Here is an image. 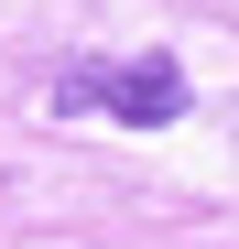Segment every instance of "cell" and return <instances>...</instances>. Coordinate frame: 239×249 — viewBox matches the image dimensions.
Instances as JSON below:
<instances>
[{
    "instance_id": "1",
    "label": "cell",
    "mask_w": 239,
    "mask_h": 249,
    "mask_svg": "<svg viewBox=\"0 0 239 249\" xmlns=\"http://www.w3.org/2000/svg\"><path fill=\"white\" fill-rule=\"evenodd\" d=\"M55 108H65V119H120V130H174V119L196 108V87H185L174 54H131V65L87 54V65L55 76Z\"/></svg>"
},
{
    "instance_id": "2",
    "label": "cell",
    "mask_w": 239,
    "mask_h": 249,
    "mask_svg": "<svg viewBox=\"0 0 239 249\" xmlns=\"http://www.w3.org/2000/svg\"><path fill=\"white\" fill-rule=\"evenodd\" d=\"M228 152H239V108H228Z\"/></svg>"
}]
</instances>
